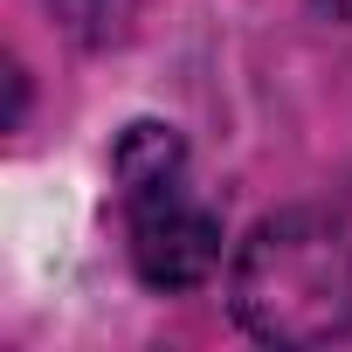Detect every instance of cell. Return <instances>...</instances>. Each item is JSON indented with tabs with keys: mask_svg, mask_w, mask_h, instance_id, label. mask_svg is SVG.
Here are the masks:
<instances>
[{
	"mask_svg": "<svg viewBox=\"0 0 352 352\" xmlns=\"http://www.w3.org/2000/svg\"><path fill=\"white\" fill-rule=\"evenodd\" d=\"M49 8L76 42H111L124 28V14H131V0H49Z\"/></svg>",
	"mask_w": 352,
	"mask_h": 352,
	"instance_id": "cell-3",
	"label": "cell"
},
{
	"mask_svg": "<svg viewBox=\"0 0 352 352\" xmlns=\"http://www.w3.org/2000/svg\"><path fill=\"white\" fill-rule=\"evenodd\" d=\"M235 318L270 345L352 338V201L270 214L228 276Z\"/></svg>",
	"mask_w": 352,
	"mask_h": 352,
	"instance_id": "cell-1",
	"label": "cell"
},
{
	"mask_svg": "<svg viewBox=\"0 0 352 352\" xmlns=\"http://www.w3.org/2000/svg\"><path fill=\"white\" fill-rule=\"evenodd\" d=\"M118 201L131 228V263L152 290H194L221 263V221L187 180V145L173 124H124L118 138Z\"/></svg>",
	"mask_w": 352,
	"mask_h": 352,
	"instance_id": "cell-2",
	"label": "cell"
},
{
	"mask_svg": "<svg viewBox=\"0 0 352 352\" xmlns=\"http://www.w3.org/2000/svg\"><path fill=\"white\" fill-rule=\"evenodd\" d=\"M318 8H331L338 21H352V0H318Z\"/></svg>",
	"mask_w": 352,
	"mask_h": 352,
	"instance_id": "cell-4",
	"label": "cell"
}]
</instances>
